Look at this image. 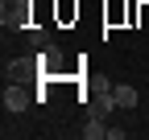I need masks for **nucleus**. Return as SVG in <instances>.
Here are the masks:
<instances>
[{
	"label": "nucleus",
	"mask_w": 149,
	"mask_h": 140,
	"mask_svg": "<svg viewBox=\"0 0 149 140\" xmlns=\"http://www.w3.org/2000/svg\"><path fill=\"white\" fill-rule=\"evenodd\" d=\"M29 45H33V49H46V45H50V33H46V29H29Z\"/></svg>",
	"instance_id": "nucleus-7"
},
{
	"label": "nucleus",
	"mask_w": 149,
	"mask_h": 140,
	"mask_svg": "<svg viewBox=\"0 0 149 140\" xmlns=\"http://www.w3.org/2000/svg\"><path fill=\"white\" fill-rule=\"evenodd\" d=\"M25 12H29V4H25V0H4V12H0L4 29H13V25H25Z\"/></svg>",
	"instance_id": "nucleus-2"
},
{
	"label": "nucleus",
	"mask_w": 149,
	"mask_h": 140,
	"mask_svg": "<svg viewBox=\"0 0 149 140\" xmlns=\"http://www.w3.org/2000/svg\"><path fill=\"white\" fill-rule=\"evenodd\" d=\"M37 62H42L46 70H58V66H62V49H58V45H54V41H50V45L42 49V54H37Z\"/></svg>",
	"instance_id": "nucleus-4"
},
{
	"label": "nucleus",
	"mask_w": 149,
	"mask_h": 140,
	"mask_svg": "<svg viewBox=\"0 0 149 140\" xmlns=\"http://www.w3.org/2000/svg\"><path fill=\"white\" fill-rule=\"evenodd\" d=\"M116 107H120V103H116V91H100L95 99L87 103V115H100V119H104L108 111H116Z\"/></svg>",
	"instance_id": "nucleus-3"
},
{
	"label": "nucleus",
	"mask_w": 149,
	"mask_h": 140,
	"mask_svg": "<svg viewBox=\"0 0 149 140\" xmlns=\"http://www.w3.org/2000/svg\"><path fill=\"white\" fill-rule=\"evenodd\" d=\"M29 103H33V95L25 91L21 82H13V86H4V107H8L13 115H21V111H29Z\"/></svg>",
	"instance_id": "nucleus-1"
},
{
	"label": "nucleus",
	"mask_w": 149,
	"mask_h": 140,
	"mask_svg": "<svg viewBox=\"0 0 149 140\" xmlns=\"http://www.w3.org/2000/svg\"><path fill=\"white\" fill-rule=\"evenodd\" d=\"M8 74H13V78H25V74H29V62H13Z\"/></svg>",
	"instance_id": "nucleus-8"
},
{
	"label": "nucleus",
	"mask_w": 149,
	"mask_h": 140,
	"mask_svg": "<svg viewBox=\"0 0 149 140\" xmlns=\"http://www.w3.org/2000/svg\"><path fill=\"white\" fill-rule=\"evenodd\" d=\"M112 91H116V103H120V107H137V86H128V82H120V86H112Z\"/></svg>",
	"instance_id": "nucleus-5"
},
{
	"label": "nucleus",
	"mask_w": 149,
	"mask_h": 140,
	"mask_svg": "<svg viewBox=\"0 0 149 140\" xmlns=\"http://www.w3.org/2000/svg\"><path fill=\"white\" fill-rule=\"evenodd\" d=\"M83 136H87V140H104V136H108L104 119H100V115H87V124H83Z\"/></svg>",
	"instance_id": "nucleus-6"
}]
</instances>
